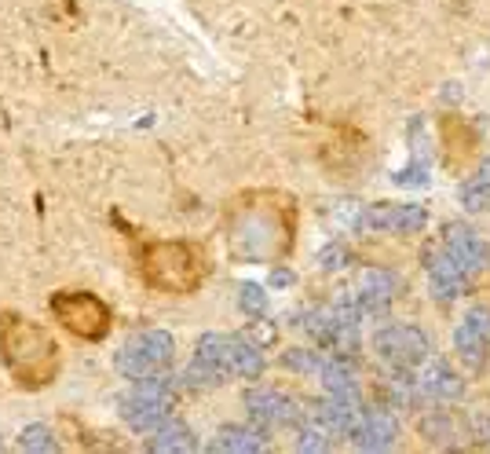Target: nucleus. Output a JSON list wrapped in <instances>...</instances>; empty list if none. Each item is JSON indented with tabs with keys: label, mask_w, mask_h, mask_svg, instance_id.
Returning <instances> with one entry per match:
<instances>
[{
	"label": "nucleus",
	"mask_w": 490,
	"mask_h": 454,
	"mask_svg": "<svg viewBox=\"0 0 490 454\" xmlns=\"http://www.w3.org/2000/svg\"><path fill=\"white\" fill-rule=\"evenodd\" d=\"M300 447L304 450H330L333 447V433H326V429H304L300 433Z\"/></svg>",
	"instance_id": "nucleus-18"
},
{
	"label": "nucleus",
	"mask_w": 490,
	"mask_h": 454,
	"mask_svg": "<svg viewBox=\"0 0 490 454\" xmlns=\"http://www.w3.org/2000/svg\"><path fill=\"white\" fill-rule=\"evenodd\" d=\"M249 436H253V433H241V429H227L220 443H224V447H234V450H257V447H260V440H249Z\"/></svg>",
	"instance_id": "nucleus-19"
},
{
	"label": "nucleus",
	"mask_w": 490,
	"mask_h": 454,
	"mask_svg": "<svg viewBox=\"0 0 490 454\" xmlns=\"http://www.w3.org/2000/svg\"><path fill=\"white\" fill-rule=\"evenodd\" d=\"M421 429L432 443H439V447H446V443H458V436H461V422L453 417L450 410H436V414H425L421 417Z\"/></svg>",
	"instance_id": "nucleus-15"
},
{
	"label": "nucleus",
	"mask_w": 490,
	"mask_h": 454,
	"mask_svg": "<svg viewBox=\"0 0 490 454\" xmlns=\"http://www.w3.org/2000/svg\"><path fill=\"white\" fill-rule=\"evenodd\" d=\"M249 403H253V414L271 425H293L300 417V407L282 392H257V396H249Z\"/></svg>",
	"instance_id": "nucleus-14"
},
{
	"label": "nucleus",
	"mask_w": 490,
	"mask_h": 454,
	"mask_svg": "<svg viewBox=\"0 0 490 454\" xmlns=\"http://www.w3.org/2000/svg\"><path fill=\"white\" fill-rule=\"evenodd\" d=\"M241 304L249 308V311H264V293H260L257 286H245V290H241Z\"/></svg>",
	"instance_id": "nucleus-21"
},
{
	"label": "nucleus",
	"mask_w": 490,
	"mask_h": 454,
	"mask_svg": "<svg viewBox=\"0 0 490 454\" xmlns=\"http://www.w3.org/2000/svg\"><path fill=\"white\" fill-rule=\"evenodd\" d=\"M139 275L158 293L187 297L205 283L208 257L201 246H194L187 238H158V242H147L143 253H139Z\"/></svg>",
	"instance_id": "nucleus-3"
},
{
	"label": "nucleus",
	"mask_w": 490,
	"mask_h": 454,
	"mask_svg": "<svg viewBox=\"0 0 490 454\" xmlns=\"http://www.w3.org/2000/svg\"><path fill=\"white\" fill-rule=\"evenodd\" d=\"M486 344H490V308H476L461 319V326L453 330V348H458V359L469 370H483Z\"/></svg>",
	"instance_id": "nucleus-8"
},
{
	"label": "nucleus",
	"mask_w": 490,
	"mask_h": 454,
	"mask_svg": "<svg viewBox=\"0 0 490 454\" xmlns=\"http://www.w3.org/2000/svg\"><path fill=\"white\" fill-rule=\"evenodd\" d=\"M429 224V213L425 205H413V202H373L359 213V227H370V231H388V235H417L425 231Z\"/></svg>",
	"instance_id": "nucleus-6"
},
{
	"label": "nucleus",
	"mask_w": 490,
	"mask_h": 454,
	"mask_svg": "<svg viewBox=\"0 0 490 454\" xmlns=\"http://www.w3.org/2000/svg\"><path fill=\"white\" fill-rule=\"evenodd\" d=\"M323 268H326V271H330V268H344V250H340V246L323 250Z\"/></svg>",
	"instance_id": "nucleus-22"
},
{
	"label": "nucleus",
	"mask_w": 490,
	"mask_h": 454,
	"mask_svg": "<svg viewBox=\"0 0 490 454\" xmlns=\"http://www.w3.org/2000/svg\"><path fill=\"white\" fill-rule=\"evenodd\" d=\"M52 319L78 341H102L114 326V311L92 290H59L48 301Z\"/></svg>",
	"instance_id": "nucleus-4"
},
{
	"label": "nucleus",
	"mask_w": 490,
	"mask_h": 454,
	"mask_svg": "<svg viewBox=\"0 0 490 454\" xmlns=\"http://www.w3.org/2000/svg\"><path fill=\"white\" fill-rule=\"evenodd\" d=\"M347 436H352V443L363 450H388L399 436V425H396V417L384 414V410H363Z\"/></svg>",
	"instance_id": "nucleus-9"
},
{
	"label": "nucleus",
	"mask_w": 490,
	"mask_h": 454,
	"mask_svg": "<svg viewBox=\"0 0 490 454\" xmlns=\"http://www.w3.org/2000/svg\"><path fill=\"white\" fill-rule=\"evenodd\" d=\"M323 381H326V392H333V396H359L355 370L347 367V363H340V359L323 363Z\"/></svg>",
	"instance_id": "nucleus-16"
},
{
	"label": "nucleus",
	"mask_w": 490,
	"mask_h": 454,
	"mask_svg": "<svg viewBox=\"0 0 490 454\" xmlns=\"http://www.w3.org/2000/svg\"><path fill=\"white\" fill-rule=\"evenodd\" d=\"M297 209L278 191H245L231 198L224 213V235L234 260L271 264L282 260L293 246Z\"/></svg>",
	"instance_id": "nucleus-1"
},
{
	"label": "nucleus",
	"mask_w": 490,
	"mask_h": 454,
	"mask_svg": "<svg viewBox=\"0 0 490 454\" xmlns=\"http://www.w3.org/2000/svg\"><path fill=\"white\" fill-rule=\"evenodd\" d=\"M373 348L392 367H421L429 359V337L417 326H384L373 334Z\"/></svg>",
	"instance_id": "nucleus-5"
},
{
	"label": "nucleus",
	"mask_w": 490,
	"mask_h": 454,
	"mask_svg": "<svg viewBox=\"0 0 490 454\" xmlns=\"http://www.w3.org/2000/svg\"><path fill=\"white\" fill-rule=\"evenodd\" d=\"M399 275L392 271H384V268H366L359 275V308L363 311H380V308H388L399 293Z\"/></svg>",
	"instance_id": "nucleus-10"
},
{
	"label": "nucleus",
	"mask_w": 490,
	"mask_h": 454,
	"mask_svg": "<svg viewBox=\"0 0 490 454\" xmlns=\"http://www.w3.org/2000/svg\"><path fill=\"white\" fill-rule=\"evenodd\" d=\"M413 381H417V392L429 396V400L450 403V400H461V396H465V381L453 374L446 363H432L425 374H417Z\"/></svg>",
	"instance_id": "nucleus-11"
},
{
	"label": "nucleus",
	"mask_w": 490,
	"mask_h": 454,
	"mask_svg": "<svg viewBox=\"0 0 490 454\" xmlns=\"http://www.w3.org/2000/svg\"><path fill=\"white\" fill-rule=\"evenodd\" d=\"M290 367H297V370H323V363L314 359L311 352H290V359H286Z\"/></svg>",
	"instance_id": "nucleus-20"
},
{
	"label": "nucleus",
	"mask_w": 490,
	"mask_h": 454,
	"mask_svg": "<svg viewBox=\"0 0 490 454\" xmlns=\"http://www.w3.org/2000/svg\"><path fill=\"white\" fill-rule=\"evenodd\" d=\"M0 363L19 389L41 392L62 370V348L45 323L26 319L19 311H4L0 316Z\"/></svg>",
	"instance_id": "nucleus-2"
},
{
	"label": "nucleus",
	"mask_w": 490,
	"mask_h": 454,
	"mask_svg": "<svg viewBox=\"0 0 490 454\" xmlns=\"http://www.w3.org/2000/svg\"><path fill=\"white\" fill-rule=\"evenodd\" d=\"M443 253L453 260V268H458L465 278H479L490 268V246L479 235H472L469 227H446Z\"/></svg>",
	"instance_id": "nucleus-7"
},
{
	"label": "nucleus",
	"mask_w": 490,
	"mask_h": 454,
	"mask_svg": "<svg viewBox=\"0 0 490 454\" xmlns=\"http://www.w3.org/2000/svg\"><path fill=\"white\" fill-rule=\"evenodd\" d=\"M465 283H469V278L453 268V260L446 253H439L436 260H429V286H432L436 301H453L465 290Z\"/></svg>",
	"instance_id": "nucleus-13"
},
{
	"label": "nucleus",
	"mask_w": 490,
	"mask_h": 454,
	"mask_svg": "<svg viewBox=\"0 0 490 454\" xmlns=\"http://www.w3.org/2000/svg\"><path fill=\"white\" fill-rule=\"evenodd\" d=\"M461 202H465V209H472V213L490 209V180H483L479 172H476V177L465 180V187H461Z\"/></svg>",
	"instance_id": "nucleus-17"
},
{
	"label": "nucleus",
	"mask_w": 490,
	"mask_h": 454,
	"mask_svg": "<svg viewBox=\"0 0 490 454\" xmlns=\"http://www.w3.org/2000/svg\"><path fill=\"white\" fill-rule=\"evenodd\" d=\"M359 414H363L359 396H333V392H330V400L319 407V422H323L326 433L347 436V433H352V425L359 422Z\"/></svg>",
	"instance_id": "nucleus-12"
}]
</instances>
